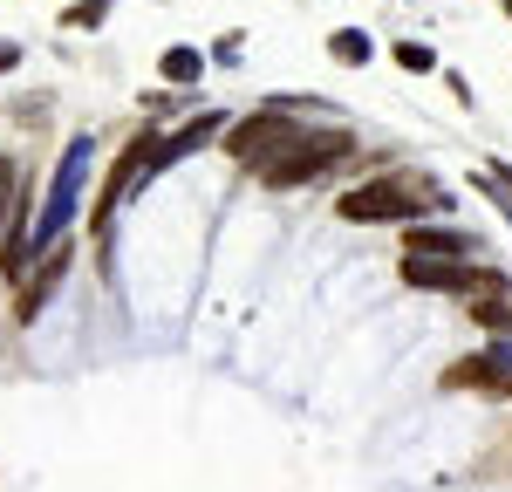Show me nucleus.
<instances>
[{
	"label": "nucleus",
	"instance_id": "obj_1",
	"mask_svg": "<svg viewBox=\"0 0 512 492\" xmlns=\"http://www.w3.org/2000/svg\"><path fill=\"white\" fill-rule=\"evenodd\" d=\"M437 192H424V178H369V185H349L335 192V212L355 219V226H376V219H417L431 212Z\"/></svg>",
	"mask_w": 512,
	"mask_h": 492
},
{
	"label": "nucleus",
	"instance_id": "obj_2",
	"mask_svg": "<svg viewBox=\"0 0 512 492\" xmlns=\"http://www.w3.org/2000/svg\"><path fill=\"white\" fill-rule=\"evenodd\" d=\"M355 151L349 130H301L287 151H280L267 171H260V185H274V192H294V185H308V178H321V171H335V164Z\"/></svg>",
	"mask_w": 512,
	"mask_h": 492
},
{
	"label": "nucleus",
	"instance_id": "obj_3",
	"mask_svg": "<svg viewBox=\"0 0 512 492\" xmlns=\"http://www.w3.org/2000/svg\"><path fill=\"white\" fill-rule=\"evenodd\" d=\"M294 137H301V123L287 117V110H260V117L233 123V130H226L219 144H226V151H233L239 164H253V171H267V164H274L280 151L294 144Z\"/></svg>",
	"mask_w": 512,
	"mask_h": 492
},
{
	"label": "nucleus",
	"instance_id": "obj_4",
	"mask_svg": "<svg viewBox=\"0 0 512 492\" xmlns=\"http://www.w3.org/2000/svg\"><path fill=\"white\" fill-rule=\"evenodd\" d=\"M82 171H89V137H76V144L62 151V171H55V192H48V205H41L35 253H41V240H62V226H69V212H76V185H82Z\"/></svg>",
	"mask_w": 512,
	"mask_h": 492
},
{
	"label": "nucleus",
	"instance_id": "obj_5",
	"mask_svg": "<svg viewBox=\"0 0 512 492\" xmlns=\"http://www.w3.org/2000/svg\"><path fill=\"white\" fill-rule=\"evenodd\" d=\"M62 267H69V246H55L48 260H35V274H28V287H21V301H14V315H21V322H35L41 308L55 301V287H62Z\"/></svg>",
	"mask_w": 512,
	"mask_h": 492
},
{
	"label": "nucleus",
	"instance_id": "obj_6",
	"mask_svg": "<svg viewBox=\"0 0 512 492\" xmlns=\"http://www.w3.org/2000/svg\"><path fill=\"white\" fill-rule=\"evenodd\" d=\"M403 253H417V260H465L472 240H465L458 226H410V233H403Z\"/></svg>",
	"mask_w": 512,
	"mask_h": 492
},
{
	"label": "nucleus",
	"instance_id": "obj_7",
	"mask_svg": "<svg viewBox=\"0 0 512 492\" xmlns=\"http://www.w3.org/2000/svg\"><path fill=\"white\" fill-rule=\"evenodd\" d=\"M158 76L185 89V82L205 76V55H198V48H164V55H158Z\"/></svg>",
	"mask_w": 512,
	"mask_h": 492
},
{
	"label": "nucleus",
	"instance_id": "obj_8",
	"mask_svg": "<svg viewBox=\"0 0 512 492\" xmlns=\"http://www.w3.org/2000/svg\"><path fill=\"white\" fill-rule=\"evenodd\" d=\"M328 55L335 62H369V35L362 28H342V35H328Z\"/></svg>",
	"mask_w": 512,
	"mask_h": 492
},
{
	"label": "nucleus",
	"instance_id": "obj_9",
	"mask_svg": "<svg viewBox=\"0 0 512 492\" xmlns=\"http://www.w3.org/2000/svg\"><path fill=\"white\" fill-rule=\"evenodd\" d=\"M14 199H21V164L0 158V233H7V219H14Z\"/></svg>",
	"mask_w": 512,
	"mask_h": 492
},
{
	"label": "nucleus",
	"instance_id": "obj_10",
	"mask_svg": "<svg viewBox=\"0 0 512 492\" xmlns=\"http://www.w3.org/2000/svg\"><path fill=\"white\" fill-rule=\"evenodd\" d=\"M472 315L485 328H512V301H506V287H499V294H485V301H472Z\"/></svg>",
	"mask_w": 512,
	"mask_h": 492
},
{
	"label": "nucleus",
	"instance_id": "obj_11",
	"mask_svg": "<svg viewBox=\"0 0 512 492\" xmlns=\"http://www.w3.org/2000/svg\"><path fill=\"white\" fill-rule=\"evenodd\" d=\"M117 0H76L69 14H62V28H103V14H110Z\"/></svg>",
	"mask_w": 512,
	"mask_h": 492
},
{
	"label": "nucleus",
	"instance_id": "obj_12",
	"mask_svg": "<svg viewBox=\"0 0 512 492\" xmlns=\"http://www.w3.org/2000/svg\"><path fill=\"white\" fill-rule=\"evenodd\" d=\"M396 69H417V76H431V69H437V55L424 48V41H396Z\"/></svg>",
	"mask_w": 512,
	"mask_h": 492
},
{
	"label": "nucleus",
	"instance_id": "obj_13",
	"mask_svg": "<svg viewBox=\"0 0 512 492\" xmlns=\"http://www.w3.org/2000/svg\"><path fill=\"white\" fill-rule=\"evenodd\" d=\"M7 69H21V41H0V76Z\"/></svg>",
	"mask_w": 512,
	"mask_h": 492
},
{
	"label": "nucleus",
	"instance_id": "obj_14",
	"mask_svg": "<svg viewBox=\"0 0 512 492\" xmlns=\"http://www.w3.org/2000/svg\"><path fill=\"white\" fill-rule=\"evenodd\" d=\"M499 178H506V185H512V164H499Z\"/></svg>",
	"mask_w": 512,
	"mask_h": 492
},
{
	"label": "nucleus",
	"instance_id": "obj_15",
	"mask_svg": "<svg viewBox=\"0 0 512 492\" xmlns=\"http://www.w3.org/2000/svg\"><path fill=\"white\" fill-rule=\"evenodd\" d=\"M506 14H512V0H506Z\"/></svg>",
	"mask_w": 512,
	"mask_h": 492
}]
</instances>
